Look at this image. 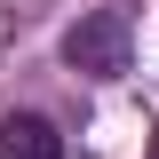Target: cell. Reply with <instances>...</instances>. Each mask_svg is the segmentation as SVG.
<instances>
[{
	"mask_svg": "<svg viewBox=\"0 0 159 159\" xmlns=\"http://www.w3.org/2000/svg\"><path fill=\"white\" fill-rule=\"evenodd\" d=\"M127 56H135V24H127V8H88V16L64 32V64L88 72V80H119Z\"/></svg>",
	"mask_w": 159,
	"mask_h": 159,
	"instance_id": "obj_1",
	"label": "cell"
},
{
	"mask_svg": "<svg viewBox=\"0 0 159 159\" xmlns=\"http://www.w3.org/2000/svg\"><path fill=\"white\" fill-rule=\"evenodd\" d=\"M0 159H64V135L40 111H8L0 119Z\"/></svg>",
	"mask_w": 159,
	"mask_h": 159,
	"instance_id": "obj_2",
	"label": "cell"
},
{
	"mask_svg": "<svg viewBox=\"0 0 159 159\" xmlns=\"http://www.w3.org/2000/svg\"><path fill=\"white\" fill-rule=\"evenodd\" d=\"M151 159H159V135H151Z\"/></svg>",
	"mask_w": 159,
	"mask_h": 159,
	"instance_id": "obj_3",
	"label": "cell"
}]
</instances>
